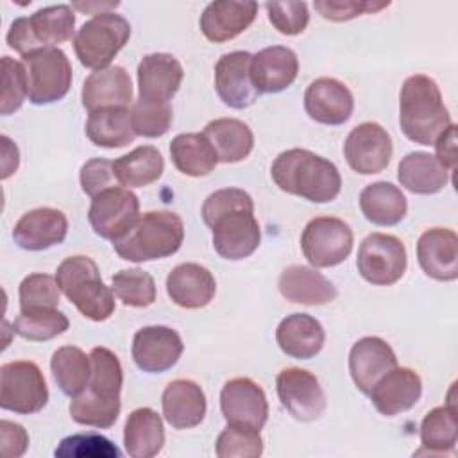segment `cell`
I'll return each instance as SVG.
<instances>
[{
    "label": "cell",
    "mask_w": 458,
    "mask_h": 458,
    "mask_svg": "<svg viewBox=\"0 0 458 458\" xmlns=\"http://www.w3.org/2000/svg\"><path fill=\"white\" fill-rule=\"evenodd\" d=\"M89 358L91 377L88 390L72 399L68 411L77 424L106 429L116 422L122 410L123 370L118 356L107 347H93Z\"/></svg>",
    "instance_id": "6da1fadb"
},
{
    "label": "cell",
    "mask_w": 458,
    "mask_h": 458,
    "mask_svg": "<svg viewBox=\"0 0 458 458\" xmlns=\"http://www.w3.org/2000/svg\"><path fill=\"white\" fill-rule=\"evenodd\" d=\"M270 175L281 191L317 204L335 200L342 190L336 165L306 148L281 152L272 163Z\"/></svg>",
    "instance_id": "7a4b0ae2"
},
{
    "label": "cell",
    "mask_w": 458,
    "mask_h": 458,
    "mask_svg": "<svg viewBox=\"0 0 458 458\" xmlns=\"http://www.w3.org/2000/svg\"><path fill=\"white\" fill-rule=\"evenodd\" d=\"M451 123L438 84L424 73L410 75L399 95V125L404 136L429 147Z\"/></svg>",
    "instance_id": "3957f363"
},
{
    "label": "cell",
    "mask_w": 458,
    "mask_h": 458,
    "mask_svg": "<svg viewBox=\"0 0 458 458\" xmlns=\"http://www.w3.org/2000/svg\"><path fill=\"white\" fill-rule=\"evenodd\" d=\"M184 240L181 216L168 209L140 215L129 231L113 242L114 252L132 263L163 259L175 254Z\"/></svg>",
    "instance_id": "277c9868"
},
{
    "label": "cell",
    "mask_w": 458,
    "mask_h": 458,
    "mask_svg": "<svg viewBox=\"0 0 458 458\" xmlns=\"http://www.w3.org/2000/svg\"><path fill=\"white\" fill-rule=\"evenodd\" d=\"M55 281L66 299L93 322L107 320L114 311V295L104 284L97 263L82 254L63 259L55 270Z\"/></svg>",
    "instance_id": "5b68a950"
},
{
    "label": "cell",
    "mask_w": 458,
    "mask_h": 458,
    "mask_svg": "<svg viewBox=\"0 0 458 458\" xmlns=\"http://www.w3.org/2000/svg\"><path fill=\"white\" fill-rule=\"evenodd\" d=\"M131 38V23L111 11L95 14L73 38V50L79 63L91 70L109 66Z\"/></svg>",
    "instance_id": "8992f818"
},
{
    "label": "cell",
    "mask_w": 458,
    "mask_h": 458,
    "mask_svg": "<svg viewBox=\"0 0 458 458\" xmlns=\"http://www.w3.org/2000/svg\"><path fill=\"white\" fill-rule=\"evenodd\" d=\"M48 403V386L41 369L30 360L0 367V406L20 415L41 411Z\"/></svg>",
    "instance_id": "52a82bcc"
},
{
    "label": "cell",
    "mask_w": 458,
    "mask_h": 458,
    "mask_svg": "<svg viewBox=\"0 0 458 458\" xmlns=\"http://www.w3.org/2000/svg\"><path fill=\"white\" fill-rule=\"evenodd\" d=\"M27 72L29 100L34 106L63 100L72 86V64L61 48H43L21 57Z\"/></svg>",
    "instance_id": "ba28073f"
},
{
    "label": "cell",
    "mask_w": 458,
    "mask_h": 458,
    "mask_svg": "<svg viewBox=\"0 0 458 458\" xmlns=\"http://www.w3.org/2000/svg\"><path fill=\"white\" fill-rule=\"evenodd\" d=\"M352 243L351 225L336 216L311 218L301 234L302 254L313 268L340 265L351 254Z\"/></svg>",
    "instance_id": "9c48e42d"
},
{
    "label": "cell",
    "mask_w": 458,
    "mask_h": 458,
    "mask_svg": "<svg viewBox=\"0 0 458 458\" xmlns=\"http://www.w3.org/2000/svg\"><path fill=\"white\" fill-rule=\"evenodd\" d=\"M408 258L404 243L385 233H370L358 249L356 267L360 276L376 286H390L406 272Z\"/></svg>",
    "instance_id": "30bf717a"
},
{
    "label": "cell",
    "mask_w": 458,
    "mask_h": 458,
    "mask_svg": "<svg viewBox=\"0 0 458 458\" xmlns=\"http://www.w3.org/2000/svg\"><path fill=\"white\" fill-rule=\"evenodd\" d=\"M276 390L281 404L295 420L311 422L326 411L324 390L317 376L306 369H283L276 377Z\"/></svg>",
    "instance_id": "8fae6325"
},
{
    "label": "cell",
    "mask_w": 458,
    "mask_h": 458,
    "mask_svg": "<svg viewBox=\"0 0 458 458\" xmlns=\"http://www.w3.org/2000/svg\"><path fill=\"white\" fill-rule=\"evenodd\" d=\"M138 216V197L122 186L100 191L91 199L88 209V220L95 234L111 242L123 236Z\"/></svg>",
    "instance_id": "7c38bea8"
},
{
    "label": "cell",
    "mask_w": 458,
    "mask_h": 458,
    "mask_svg": "<svg viewBox=\"0 0 458 458\" xmlns=\"http://www.w3.org/2000/svg\"><path fill=\"white\" fill-rule=\"evenodd\" d=\"M392 150L390 134L376 122H363L356 125L344 143L347 165L361 175L383 172L390 163Z\"/></svg>",
    "instance_id": "4fadbf2b"
},
{
    "label": "cell",
    "mask_w": 458,
    "mask_h": 458,
    "mask_svg": "<svg viewBox=\"0 0 458 458\" xmlns=\"http://www.w3.org/2000/svg\"><path fill=\"white\" fill-rule=\"evenodd\" d=\"M184 344L168 326H145L134 333L131 354L136 367L148 374L170 370L181 358Z\"/></svg>",
    "instance_id": "5bb4252c"
},
{
    "label": "cell",
    "mask_w": 458,
    "mask_h": 458,
    "mask_svg": "<svg viewBox=\"0 0 458 458\" xmlns=\"http://www.w3.org/2000/svg\"><path fill=\"white\" fill-rule=\"evenodd\" d=\"M220 410L227 424L247 426L261 431L268 419L265 390L250 377H233L220 392Z\"/></svg>",
    "instance_id": "9a60e30c"
},
{
    "label": "cell",
    "mask_w": 458,
    "mask_h": 458,
    "mask_svg": "<svg viewBox=\"0 0 458 458\" xmlns=\"http://www.w3.org/2000/svg\"><path fill=\"white\" fill-rule=\"evenodd\" d=\"M209 229L213 231V249L229 261L249 258L261 242L259 224L252 211L234 209L218 216Z\"/></svg>",
    "instance_id": "2e32d148"
},
{
    "label": "cell",
    "mask_w": 458,
    "mask_h": 458,
    "mask_svg": "<svg viewBox=\"0 0 458 458\" xmlns=\"http://www.w3.org/2000/svg\"><path fill=\"white\" fill-rule=\"evenodd\" d=\"M252 54L234 50L224 54L215 64V89L220 100L233 109H245L258 100V89L250 77Z\"/></svg>",
    "instance_id": "e0dca14e"
},
{
    "label": "cell",
    "mask_w": 458,
    "mask_h": 458,
    "mask_svg": "<svg viewBox=\"0 0 458 458\" xmlns=\"http://www.w3.org/2000/svg\"><path fill=\"white\" fill-rule=\"evenodd\" d=\"M304 111L322 125H342L354 111V97L342 81L318 77L304 91Z\"/></svg>",
    "instance_id": "ac0fdd59"
},
{
    "label": "cell",
    "mask_w": 458,
    "mask_h": 458,
    "mask_svg": "<svg viewBox=\"0 0 458 458\" xmlns=\"http://www.w3.org/2000/svg\"><path fill=\"white\" fill-rule=\"evenodd\" d=\"M68 218L55 208H36L20 216L13 227V240L25 250H47L64 242Z\"/></svg>",
    "instance_id": "d6986e66"
},
{
    "label": "cell",
    "mask_w": 458,
    "mask_h": 458,
    "mask_svg": "<svg viewBox=\"0 0 458 458\" xmlns=\"http://www.w3.org/2000/svg\"><path fill=\"white\" fill-rule=\"evenodd\" d=\"M417 261L422 272L435 281L458 277V236L447 227L426 229L417 242Z\"/></svg>",
    "instance_id": "ffe728a7"
},
{
    "label": "cell",
    "mask_w": 458,
    "mask_h": 458,
    "mask_svg": "<svg viewBox=\"0 0 458 458\" xmlns=\"http://www.w3.org/2000/svg\"><path fill=\"white\" fill-rule=\"evenodd\" d=\"M422 394V379L410 367H394L369 392L374 408L385 417H395L415 406Z\"/></svg>",
    "instance_id": "44dd1931"
},
{
    "label": "cell",
    "mask_w": 458,
    "mask_h": 458,
    "mask_svg": "<svg viewBox=\"0 0 458 458\" xmlns=\"http://www.w3.org/2000/svg\"><path fill=\"white\" fill-rule=\"evenodd\" d=\"M182 77V66L172 54H147L138 64V98L166 104L179 91Z\"/></svg>",
    "instance_id": "7402d4cb"
},
{
    "label": "cell",
    "mask_w": 458,
    "mask_h": 458,
    "mask_svg": "<svg viewBox=\"0 0 458 458\" xmlns=\"http://www.w3.org/2000/svg\"><path fill=\"white\" fill-rule=\"evenodd\" d=\"M394 367H397V356L379 336H363L351 347L349 372L356 388L365 395Z\"/></svg>",
    "instance_id": "603a6c76"
},
{
    "label": "cell",
    "mask_w": 458,
    "mask_h": 458,
    "mask_svg": "<svg viewBox=\"0 0 458 458\" xmlns=\"http://www.w3.org/2000/svg\"><path fill=\"white\" fill-rule=\"evenodd\" d=\"M82 106L89 113L98 109L127 107L132 100V82L123 66L109 64L91 72L81 91Z\"/></svg>",
    "instance_id": "cb8c5ba5"
},
{
    "label": "cell",
    "mask_w": 458,
    "mask_h": 458,
    "mask_svg": "<svg viewBox=\"0 0 458 458\" xmlns=\"http://www.w3.org/2000/svg\"><path fill=\"white\" fill-rule=\"evenodd\" d=\"M299 73L297 54L283 45L259 50L250 61V77L258 93H281L293 84Z\"/></svg>",
    "instance_id": "d4e9b609"
},
{
    "label": "cell",
    "mask_w": 458,
    "mask_h": 458,
    "mask_svg": "<svg viewBox=\"0 0 458 458\" xmlns=\"http://www.w3.org/2000/svg\"><path fill=\"white\" fill-rule=\"evenodd\" d=\"M256 2L218 0L206 5L200 14L199 25L206 39L213 43H224L240 36L256 20Z\"/></svg>",
    "instance_id": "484cf974"
},
{
    "label": "cell",
    "mask_w": 458,
    "mask_h": 458,
    "mask_svg": "<svg viewBox=\"0 0 458 458\" xmlns=\"http://www.w3.org/2000/svg\"><path fill=\"white\" fill-rule=\"evenodd\" d=\"M168 297L184 310H199L208 306L216 293L213 274L199 263H181L174 267L166 277Z\"/></svg>",
    "instance_id": "4316f807"
},
{
    "label": "cell",
    "mask_w": 458,
    "mask_h": 458,
    "mask_svg": "<svg viewBox=\"0 0 458 458\" xmlns=\"http://www.w3.org/2000/svg\"><path fill=\"white\" fill-rule=\"evenodd\" d=\"M165 420L174 429L199 426L206 417V395L199 383L191 379H174L161 395Z\"/></svg>",
    "instance_id": "83f0119b"
},
{
    "label": "cell",
    "mask_w": 458,
    "mask_h": 458,
    "mask_svg": "<svg viewBox=\"0 0 458 458\" xmlns=\"http://www.w3.org/2000/svg\"><path fill=\"white\" fill-rule=\"evenodd\" d=\"M277 288L286 301L306 306L327 304L338 295L336 286L326 276L304 265L286 267L279 276Z\"/></svg>",
    "instance_id": "f1b7e54d"
},
{
    "label": "cell",
    "mask_w": 458,
    "mask_h": 458,
    "mask_svg": "<svg viewBox=\"0 0 458 458\" xmlns=\"http://www.w3.org/2000/svg\"><path fill=\"white\" fill-rule=\"evenodd\" d=\"M279 349L295 360H310L317 356L326 342L322 324L308 313H292L284 317L276 329Z\"/></svg>",
    "instance_id": "f546056e"
},
{
    "label": "cell",
    "mask_w": 458,
    "mask_h": 458,
    "mask_svg": "<svg viewBox=\"0 0 458 458\" xmlns=\"http://www.w3.org/2000/svg\"><path fill=\"white\" fill-rule=\"evenodd\" d=\"M401 186L417 195H433L449 182V170L429 152H410L397 166Z\"/></svg>",
    "instance_id": "4dcf8cb0"
},
{
    "label": "cell",
    "mask_w": 458,
    "mask_h": 458,
    "mask_svg": "<svg viewBox=\"0 0 458 458\" xmlns=\"http://www.w3.org/2000/svg\"><path fill=\"white\" fill-rule=\"evenodd\" d=\"M123 445L132 458H152L165 445L163 420L148 406L129 413L123 426Z\"/></svg>",
    "instance_id": "1f68e13d"
},
{
    "label": "cell",
    "mask_w": 458,
    "mask_h": 458,
    "mask_svg": "<svg viewBox=\"0 0 458 458\" xmlns=\"http://www.w3.org/2000/svg\"><path fill=\"white\" fill-rule=\"evenodd\" d=\"M360 209L370 224L392 227L406 216L408 202L401 188L386 181H377L361 190Z\"/></svg>",
    "instance_id": "d6a6232c"
},
{
    "label": "cell",
    "mask_w": 458,
    "mask_h": 458,
    "mask_svg": "<svg viewBox=\"0 0 458 458\" xmlns=\"http://www.w3.org/2000/svg\"><path fill=\"white\" fill-rule=\"evenodd\" d=\"M202 134L216 152L218 163L243 161L254 148L250 127L238 118H216L206 123Z\"/></svg>",
    "instance_id": "836d02e7"
},
{
    "label": "cell",
    "mask_w": 458,
    "mask_h": 458,
    "mask_svg": "<svg viewBox=\"0 0 458 458\" xmlns=\"http://www.w3.org/2000/svg\"><path fill=\"white\" fill-rule=\"evenodd\" d=\"M174 166L190 177L211 174L218 163L216 152L202 132H182L170 141Z\"/></svg>",
    "instance_id": "e575fe53"
},
{
    "label": "cell",
    "mask_w": 458,
    "mask_h": 458,
    "mask_svg": "<svg viewBox=\"0 0 458 458\" xmlns=\"http://www.w3.org/2000/svg\"><path fill=\"white\" fill-rule=\"evenodd\" d=\"M458 442L456 408L451 395L444 406H437L426 413L420 424V444L422 449L415 454H447L454 453Z\"/></svg>",
    "instance_id": "d590c367"
},
{
    "label": "cell",
    "mask_w": 458,
    "mask_h": 458,
    "mask_svg": "<svg viewBox=\"0 0 458 458\" xmlns=\"http://www.w3.org/2000/svg\"><path fill=\"white\" fill-rule=\"evenodd\" d=\"M113 170L120 186L143 188L156 182L165 172V159L152 145H141L113 161Z\"/></svg>",
    "instance_id": "8d00e7d4"
},
{
    "label": "cell",
    "mask_w": 458,
    "mask_h": 458,
    "mask_svg": "<svg viewBox=\"0 0 458 458\" xmlns=\"http://www.w3.org/2000/svg\"><path fill=\"white\" fill-rule=\"evenodd\" d=\"M86 136L93 145L104 148H118L132 143L136 132L131 123V111L127 107H113L89 113Z\"/></svg>",
    "instance_id": "74e56055"
},
{
    "label": "cell",
    "mask_w": 458,
    "mask_h": 458,
    "mask_svg": "<svg viewBox=\"0 0 458 458\" xmlns=\"http://www.w3.org/2000/svg\"><path fill=\"white\" fill-rule=\"evenodd\" d=\"M50 370L59 390L73 399L81 395L89 383L91 358L75 345H63L52 354Z\"/></svg>",
    "instance_id": "f35d334b"
},
{
    "label": "cell",
    "mask_w": 458,
    "mask_h": 458,
    "mask_svg": "<svg viewBox=\"0 0 458 458\" xmlns=\"http://www.w3.org/2000/svg\"><path fill=\"white\" fill-rule=\"evenodd\" d=\"M27 20L30 32L41 50L55 48L57 45L72 39L75 30V14L66 4L43 7L27 16Z\"/></svg>",
    "instance_id": "ab89813d"
},
{
    "label": "cell",
    "mask_w": 458,
    "mask_h": 458,
    "mask_svg": "<svg viewBox=\"0 0 458 458\" xmlns=\"http://www.w3.org/2000/svg\"><path fill=\"white\" fill-rule=\"evenodd\" d=\"M70 322L68 317L54 310H30V311H20V315L13 322V331L30 342H47L59 335H63L68 329Z\"/></svg>",
    "instance_id": "60d3db41"
},
{
    "label": "cell",
    "mask_w": 458,
    "mask_h": 458,
    "mask_svg": "<svg viewBox=\"0 0 458 458\" xmlns=\"http://www.w3.org/2000/svg\"><path fill=\"white\" fill-rule=\"evenodd\" d=\"M111 290L125 306L147 308L156 301L154 277L141 268L120 270L111 277Z\"/></svg>",
    "instance_id": "b9f144b4"
},
{
    "label": "cell",
    "mask_w": 458,
    "mask_h": 458,
    "mask_svg": "<svg viewBox=\"0 0 458 458\" xmlns=\"http://www.w3.org/2000/svg\"><path fill=\"white\" fill-rule=\"evenodd\" d=\"M218 458H258L263 453V440L258 429L227 424L215 445Z\"/></svg>",
    "instance_id": "7bdbcfd3"
},
{
    "label": "cell",
    "mask_w": 458,
    "mask_h": 458,
    "mask_svg": "<svg viewBox=\"0 0 458 458\" xmlns=\"http://www.w3.org/2000/svg\"><path fill=\"white\" fill-rule=\"evenodd\" d=\"M172 118H174V113H172L170 102L157 104V102H147L138 98L131 109L132 129L136 136H143V138H159L166 134L172 125Z\"/></svg>",
    "instance_id": "ee69618b"
},
{
    "label": "cell",
    "mask_w": 458,
    "mask_h": 458,
    "mask_svg": "<svg viewBox=\"0 0 458 458\" xmlns=\"http://www.w3.org/2000/svg\"><path fill=\"white\" fill-rule=\"evenodd\" d=\"M59 286L54 276L29 274L20 283V311L54 310L59 306Z\"/></svg>",
    "instance_id": "f6af8a7d"
},
{
    "label": "cell",
    "mask_w": 458,
    "mask_h": 458,
    "mask_svg": "<svg viewBox=\"0 0 458 458\" xmlns=\"http://www.w3.org/2000/svg\"><path fill=\"white\" fill-rule=\"evenodd\" d=\"M59 458H120V449L102 435L77 433L61 440L54 453Z\"/></svg>",
    "instance_id": "bcb514c9"
},
{
    "label": "cell",
    "mask_w": 458,
    "mask_h": 458,
    "mask_svg": "<svg viewBox=\"0 0 458 458\" xmlns=\"http://www.w3.org/2000/svg\"><path fill=\"white\" fill-rule=\"evenodd\" d=\"M29 97V86H27V72L25 64L20 61H14L9 55L2 57V106L0 113L4 116L18 111Z\"/></svg>",
    "instance_id": "7dc6e473"
},
{
    "label": "cell",
    "mask_w": 458,
    "mask_h": 458,
    "mask_svg": "<svg viewBox=\"0 0 458 458\" xmlns=\"http://www.w3.org/2000/svg\"><path fill=\"white\" fill-rule=\"evenodd\" d=\"M265 9L274 29L284 36H297L308 27L310 13L306 2H268Z\"/></svg>",
    "instance_id": "c3c4849f"
},
{
    "label": "cell",
    "mask_w": 458,
    "mask_h": 458,
    "mask_svg": "<svg viewBox=\"0 0 458 458\" xmlns=\"http://www.w3.org/2000/svg\"><path fill=\"white\" fill-rule=\"evenodd\" d=\"M234 209H245L254 213V200L252 197L240 188H222L208 195V199L202 204V220L209 227L218 216L224 213L234 211Z\"/></svg>",
    "instance_id": "681fc988"
},
{
    "label": "cell",
    "mask_w": 458,
    "mask_h": 458,
    "mask_svg": "<svg viewBox=\"0 0 458 458\" xmlns=\"http://www.w3.org/2000/svg\"><path fill=\"white\" fill-rule=\"evenodd\" d=\"M79 179H81L82 191L91 199L97 197L104 190L120 186V182L116 181L114 170H113V161L104 159V157H93V159L86 161L81 166Z\"/></svg>",
    "instance_id": "f907efd6"
},
{
    "label": "cell",
    "mask_w": 458,
    "mask_h": 458,
    "mask_svg": "<svg viewBox=\"0 0 458 458\" xmlns=\"http://www.w3.org/2000/svg\"><path fill=\"white\" fill-rule=\"evenodd\" d=\"M388 5H390L388 2L374 4V2H356V0H340V2L317 0V2H313L315 11H318V14L322 18L331 20V21H347V20H352V18L367 14V13L381 11Z\"/></svg>",
    "instance_id": "816d5d0a"
},
{
    "label": "cell",
    "mask_w": 458,
    "mask_h": 458,
    "mask_svg": "<svg viewBox=\"0 0 458 458\" xmlns=\"http://www.w3.org/2000/svg\"><path fill=\"white\" fill-rule=\"evenodd\" d=\"M0 453L4 456H21L29 447V435L21 424L2 419L0 420Z\"/></svg>",
    "instance_id": "f5cc1de1"
},
{
    "label": "cell",
    "mask_w": 458,
    "mask_h": 458,
    "mask_svg": "<svg viewBox=\"0 0 458 458\" xmlns=\"http://www.w3.org/2000/svg\"><path fill=\"white\" fill-rule=\"evenodd\" d=\"M437 159L451 172L456 163V125L451 123L435 141Z\"/></svg>",
    "instance_id": "db71d44e"
},
{
    "label": "cell",
    "mask_w": 458,
    "mask_h": 458,
    "mask_svg": "<svg viewBox=\"0 0 458 458\" xmlns=\"http://www.w3.org/2000/svg\"><path fill=\"white\" fill-rule=\"evenodd\" d=\"M2 179H7L18 170L20 165V152L16 143L9 136H2Z\"/></svg>",
    "instance_id": "11a10c76"
},
{
    "label": "cell",
    "mask_w": 458,
    "mask_h": 458,
    "mask_svg": "<svg viewBox=\"0 0 458 458\" xmlns=\"http://www.w3.org/2000/svg\"><path fill=\"white\" fill-rule=\"evenodd\" d=\"M118 5H120L118 2H109V4H79V2H75V4H73L75 9L86 11V13H89L91 9H100V13H106V11H102V9H114V7H118Z\"/></svg>",
    "instance_id": "9f6ffc18"
}]
</instances>
